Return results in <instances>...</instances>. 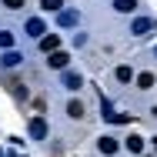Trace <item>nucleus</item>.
<instances>
[{
  "label": "nucleus",
  "mask_w": 157,
  "mask_h": 157,
  "mask_svg": "<svg viewBox=\"0 0 157 157\" xmlns=\"http://www.w3.org/2000/svg\"><path fill=\"white\" fill-rule=\"evenodd\" d=\"M63 87H67V90H80V87H84V77H80V74H77V70H63Z\"/></svg>",
  "instance_id": "obj_1"
},
{
  "label": "nucleus",
  "mask_w": 157,
  "mask_h": 157,
  "mask_svg": "<svg viewBox=\"0 0 157 157\" xmlns=\"http://www.w3.org/2000/svg\"><path fill=\"white\" fill-rule=\"evenodd\" d=\"M57 24H60V27H77V24H80V13H77V10H60V13H57Z\"/></svg>",
  "instance_id": "obj_2"
},
{
  "label": "nucleus",
  "mask_w": 157,
  "mask_h": 157,
  "mask_svg": "<svg viewBox=\"0 0 157 157\" xmlns=\"http://www.w3.org/2000/svg\"><path fill=\"white\" fill-rule=\"evenodd\" d=\"M30 137L33 140H44V137H47V121H44V117H33L30 121Z\"/></svg>",
  "instance_id": "obj_3"
},
{
  "label": "nucleus",
  "mask_w": 157,
  "mask_h": 157,
  "mask_svg": "<svg viewBox=\"0 0 157 157\" xmlns=\"http://www.w3.org/2000/svg\"><path fill=\"white\" fill-rule=\"evenodd\" d=\"M44 20H40V17H30V20H27V37H37V40H40V37H44Z\"/></svg>",
  "instance_id": "obj_4"
},
{
  "label": "nucleus",
  "mask_w": 157,
  "mask_h": 157,
  "mask_svg": "<svg viewBox=\"0 0 157 157\" xmlns=\"http://www.w3.org/2000/svg\"><path fill=\"white\" fill-rule=\"evenodd\" d=\"M47 57H50V67H54V70H67V60H70V57H67V54H63V50H54V54H47Z\"/></svg>",
  "instance_id": "obj_5"
},
{
  "label": "nucleus",
  "mask_w": 157,
  "mask_h": 157,
  "mask_svg": "<svg viewBox=\"0 0 157 157\" xmlns=\"http://www.w3.org/2000/svg\"><path fill=\"white\" fill-rule=\"evenodd\" d=\"M97 151H100V154H117V137H100V140H97Z\"/></svg>",
  "instance_id": "obj_6"
},
{
  "label": "nucleus",
  "mask_w": 157,
  "mask_h": 157,
  "mask_svg": "<svg viewBox=\"0 0 157 157\" xmlns=\"http://www.w3.org/2000/svg\"><path fill=\"white\" fill-rule=\"evenodd\" d=\"M57 47H60V37H57V33H50V37H40V50H44V54H54Z\"/></svg>",
  "instance_id": "obj_7"
},
{
  "label": "nucleus",
  "mask_w": 157,
  "mask_h": 157,
  "mask_svg": "<svg viewBox=\"0 0 157 157\" xmlns=\"http://www.w3.org/2000/svg\"><path fill=\"white\" fill-rule=\"evenodd\" d=\"M151 27H154V24H151V20H147V17H137V20H134V24H130V33H137V37H144V33L151 30Z\"/></svg>",
  "instance_id": "obj_8"
},
{
  "label": "nucleus",
  "mask_w": 157,
  "mask_h": 157,
  "mask_svg": "<svg viewBox=\"0 0 157 157\" xmlns=\"http://www.w3.org/2000/svg\"><path fill=\"white\" fill-rule=\"evenodd\" d=\"M124 147L130 151V154H140V151H144V137H134V134H130V137L124 140Z\"/></svg>",
  "instance_id": "obj_9"
},
{
  "label": "nucleus",
  "mask_w": 157,
  "mask_h": 157,
  "mask_svg": "<svg viewBox=\"0 0 157 157\" xmlns=\"http://www.w3.org/2000/svg\"><path fill=\"white\" fill-rule=\"evenodd\" d=\"M114 10L117 13H134L137 10V0H114Z\"/></svg>",
  "instance_id": "obj_10"
},
{
  "label": "nucleus",
  "mask_w": 157,
  "mask_h": 157,
  "mask_svg": "<svg viewBox=\"0 0 157 157\" xmlns=\"http://www.w3.org/2000/svg\"><path fill=\"white\" fill-rule=\"evenodd\" d=\"M154 87V74H137V90H151Z\"/></svg>",
  "instance_id": "obj_11"
},
{
  "label": "nucleus",
  "mask_w": 157,
  "mask_h": 157,
  "mask_svg": "<svg viewBox=\"0 0 157 157\" xmlns=\"http://www.w3.org/2000/svg\"><path fill=\"white\" fill-rule=\"evenodd\" d=\"M20 60H24V57H20L17 50H7V54H3V60H0V63H3V67H17Z\"/></svg>",
  "instance_id": "obj_12"
},
{
  "label": "nucleus",
  "mask_w": 157,
  "mask_h": 157,
  "mask_svg": "<svg viewBox=\"0 0 157 157\" xmlns=\"http://www.w3.org/2000/svg\"><path fill=\"white\" fill-rule=\"evenodd\" d=\"M117 80H121V84H130V80H134V70H130L127 63H121V67H117Z\"/></svg>",
  "instance_id": "obj_13"
},
{
  "label": "nucleus",
  "mask_w": 157,
  "mask_h": 157,
  "mask_svg": "<svg viewBox=\"0 0 157 157\" xmlns=\"http://www.w3.org/2000/svg\"><path fill=\"white\" fill-rule=\"evenodd\" d=\"M67 114H70L74 121H77V117H84V104H80V100H70V104H67Z\"/></svg>",
  "instance_id": "obj_14"
},
{
  "label": "nucleus",
  "mask_w": 157,
  "mask_h": 157,
  "mask_svg": "<svg viewBox=\"0 0 157 157\" xmlns=\"http://www.w3.org/2000/svg\"><path fill=\"white\" fill-rule=\"evenodd\" d=\"M40 7L47 10V13H60V7H63V0H40Z\"/></svg>",
  "instance_id": "obj_15"
},
{
  "label": "nucleus",
  "mask_w": 157,
  "mask_h": 157,
  "mask_svg": "<svg viewBox=\"0 0 157 157\" xmlns=\"http://www.w3.org/2000/svg\"><path fill=\"white\" fill-rule=\"evenodd\" d=\"M0 47H3V50L13 47V33H10V30H0Z\"/></svg>",
  "instance_id": "obj_16"
},
{
  "label": "nucleus",
  "mask_w": 157,
  "mask_h": 157,
  "mask_svg": "<svg viewBox=\"0 0 157 157\" xmlns=\"http://www.w3.org/2000/svg\"><path fill=\"white\" fill-rule=\"evenodd\" d=\"M3 7H7V10H20V7H24V0H3Z\"/></svg>",
  "instance_id": "obj_17"
},
{
  "label": "nucleus",
  "mask_w": 157,
  "mask_h": 157,
  "mask_svg": "<svg viewBox=\"0 0 157 157\" xmlns=\"http://www.w3.org/2000/svg\"><path fill=\"white\" fill-rule=\"evenodd\" d=\"M151 114H154V117H157V107H151Z\"/></svg>",
  "instance_id": "obj_18"
},
{
  "label": "nucleus",
  "mask_w": 157,
  "mask_h": 157,
  "mask_svg": "<svg viewBox=\"0 0 157 157\" xmlns=\"http://www.w3.org/2000/svg\"><path fill=\"white\" fill-rule=\"evenodd\" d=\"M154 147H157V137H154Z\"/></svg>",
  "instance_id": "obj_19"
},
{
  "label": "nucleus",
  "mask_w": 157,
  "mask_h": 157,
  "mask_svg": "<svg viewBox=\"0 0 157 157\" xmlns=\"http://www.w3.org/2000/svg\"><path fill=\"white\" fill-rule=\"evenodd\" d=\"M0 157H3V151H0Z\"/></svg>",
  "instance_id": "obj_20"
},
{
  "label": "nucleus",
  "mask_w": 157,
  "mask_h": 157,
  "mask_svg": "<svg viewBox=\"0 0 157 157\" xmlns=\"http://www.w3.org/2000/svg\"><path fill=\"white\" fill-rule=\"evenodd\" d=\"M154 54H157V50H154Z\"/></svg>",
  "instance_id": "obj_21"
}]
</instances>
